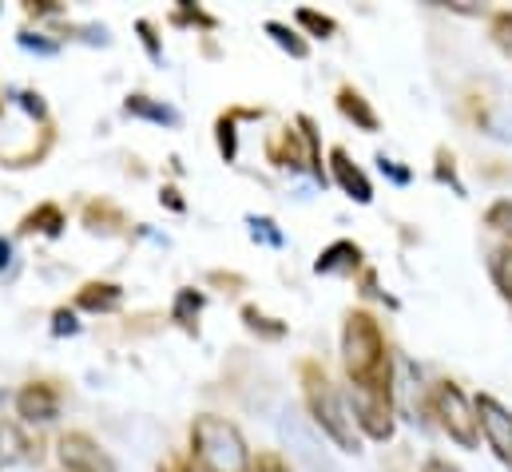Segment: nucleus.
Returning a JSON list of instances; mask_svg holds the SVG:
<instances>
[{
  "mask_svg": "<svg viewBox=\"0 0 512 472\" xmlns=\"http://www.w3.org/2000/svg\"><path fill=\"white\" fill-rule=\"evenodd\" d=\"M342 361L350 377V413L358 421V433L370 441H389L393 437V357L385 346L382 322L366 310H350L342 322Z\"/></svg>",
  "mask_w": 512,
  "mask_h": 472,
  "instance_id": "1",
  "label": "nucleus"
},
{
  "mask_svg": "<svg viewBox=\"0 0 512 472\" xmlns=\"http://www.w3.org/2000/svg\"><path fill=\"white\" fill-rule=\"evenodd\" d=\"M302 397H306V409L314 417V425L342 449V453H358L362 449V433H358V421L346 405V397L338 393V385L330 381V373L318 365V361H302Z\"/></svg>",
  "mask_w": 512,
  "mask_h": 472,
  "instance_id": "2",
  "label": "nucleus"
},
{
  "mask_svg": "<svg viewBox=\"0 0 512 472\" xmlns=\"http://www.w3.org/2000/svg\"><path fill=\"white\" fill-rule=\"evenodd\" d=\"M191 457L203 472H255V457L239 425L215 413L191 421Z\"/></svg>",
  "mask_w": 512,
  "mask_h": 472,
  "instance_id": "3",
  "label": "nucleus"
},
{
  "mask_svg": "<svg viewBox=\"0 0 512 472\" xmlns=\"http://www.w3.org/2000/svg\"><path fill=\"white\" fill-rule=\"evenodd\" d=\"M429 413L437 417V425H441L461 449H477V445H481L477 405L461 393V385H453V381H437V385L429 389Z\"/></svg>",
  "mask_w": 512,
  "mask_h": 472,
  "instance_id": "4",
  "label": "nucleus"
},
{
  "mask_svg": "<svg viewBox=\"0 0 512 472\" xmlns=\"http://www.w3.org/2000/svg\"><path fill=\"white\" fill-rule=\"evenodd\" d=\"M473 405H477V421H481L485 445L497 453V461H505L512 469V413L493 393H481Z\"/></svg>",
  "mask_w": 512,
  "mask_h": 472,
  "instance_id": "5",
  "label": "nucleus"
},
{
  "mask_svg": "<svg viewBox=\"0 0 512 472\" xmlns=\"http://www.w3.org/2000/svg\"><path fill=\"white\" fill-rule=\"evenodd\" d=\"M56 457L64 472H116L108 449H100V441H92L88 433H64L56 441Z\"/></svg>",
  "mask_w": 512,
  "mask_h": 472,
  "instance_id": "6",
  "label": "nucleus"
},
{
  "mask_svg": "<svg viewBox=\"0 0 512 472\" xmlns=\"http://www.w3.org/2000/svg\"><path fill=\"white\" fill-rule=\"evenodd\" d=\"M16 417L28 425H52L60 417V389L52 381H28L16 389Z\"/></svg>",
  "mask_w": 512,
  "mask_h": 472,
  "instance_id": "7",
  "label": "nucleus"
},
{
  "mask_svg": "<svg viewBox=\"0 0 512 472\" xmlns=\"http://www.w3.org/2000/svg\"><path fill=\"white\" fill-rule=\"evenodd\" d=\"M330 175H334V183L354 199V203H374V187H370V179H366V171L350 159V151L346 147H334L330 151Z\"/></svg>",
  "mask_w": 512,
  "mask_h": 472,
  "instance_id": "8",
  "label": "nucleus"
},
{
  "mask_svg": "<svg viewBox=\"0 0 512 472\" xmlns=\"http://www.w3.org/2000/svg\"><path fill=\"white\" fill-rule=\"evenodd\" d=\"M358 266H362V246L358 242H350V238H338V242H330L322 254H318V262H314V274H326V278H334V274H358Z\"/></svg>",
  "mask_w": 512,
  "mask_h": 472,
  "instance_id": "9",
  "label": "nucleus"
},
{
  "mask_svg": "<svg viewBox=\"0 0 512 472\" xmlns=\"http://www.w3.org/2000/svg\"><path fill=\"white\" fill-rule=\"evenodd\" d=\"M266 159H270L274 167H290V171L306 167V143H302V131H298V127H282L278 135H270V139H266ZM306 171H310V167H306Z\"/></svg>",
  "mask_w": 512,
  "mask_h": 472,
  "instance_id": "10",
  "label": "nucleus"
},
{
  "mask_svg": "<svg viewBox=\"0 0 512 472\" xmlns=\"http://www.w3.org/2000/svg\"><path fill=\"white\" fill-rule=\"evenodd\" d=\"M124 306V286L116 282H84L76 290V310H88V314H116Z\"/></svg>",
  "mask_w": 512,
  "mask_h": 472,
  "instance_id": "11",
  "label": "nucleus"
},
{
  "mask_svg": "<svg viewBox=\"0 0 512 472\" xmlns=\"http://www.w3.org/2000/svg\"><path fill=\"white\" fill-rule=\"evenodd\" d=\"M84 227H88L92 235H124L131 223L116 203H108V199H92V203L84 207Z\"/></svg>",
  "mask_w": 512,
  "mask_h": 472,
  "instance_id": "12",
  "label": "nucleus"
},
{
  "mask_svg": "<svg viewBox=\"0 0 512 472\" xmlns=\"http://www.w3.org/2000/svg\"><path fill=\"white\" fill-rule=\"evenodd\" d=\"M334 104H338V112L350 119L358 131H370V135H374V131L382 127V123H378V112L370 108V100H366L358 88H350V84L338 88V100H334Z\"/></svg>",
  "mask_w": 512,
  "mask_h": 472,
  "instance_id": "13",
  "label": "nucleus"
},
{
  "mask_svg": "<svg viewBox=\"0 0 512 472\" xmlns=\"http://www.w3.org/2000/svg\"><path fill=\"white\" fill-rule=\"evenodd\" d=\"M203 306H207V294L183 286V290L175 294V302H171V322H175L183 334H199V314H203Z\"/></svg>",
  "mask_w": 512,
  "mask_h": 472,
  "instance_id": "14",
  "label": "nucleus"
},
{
  "mask_svg": "<svg viewBox=\"0 0 512 472\" xmlns=\"http://www.w3.org/2000/svg\"><path fill=\"white\" fill-rule=\"evenodd\" d=\"M64 227H68V219H64V211H60L56 203H40L36 211H28V215L20 219V235L60 238L64 235Z\"/></svg>",
  "mask_w": 512,
  "mask_h": 472,
  "instance_id": "15",
  "label": "nucleus"
},
{
  "mask_svg": "<svg viewBox=\"0 0 512 472\" xmlns=\"http://www.w3.org/2000/svg\"><path fill=\"white\" fill-rule=\"evenodd\" d=\"M258 116H262V108H231V112L219 116V123H215V131H219V155L227 163L239 159V119H258Z\"/></svg>",
  "mask_w": 512,
  "mask_h": 472,
  "instance_id": "16",
  "label": "nucleus"
},
{
  "mask_svg": "<svg viewBox=\"0 0 512 472\" xmlns=\"http://www.w3.org/2000/svg\"><path fill=\"white\" fill-rule=\"evenodd\" d=\"M124 112H128L131 119H147V123H159V127H179V112H175L171 104H163V100H151V96H143V92L128 96Z\"/></svg>",
  "mask_w": 512,
  "mask_h": 472,
  "instance_id": "17",
  "label": "nucleus"
},
{
  "mask_svg": "<svg viewBox=\"0 0 512 472\" xmlns=\"http://www.w3.org/2000/svg\"><path fill=\"white\" fill-rule=\"evenodd\" d=\"M294 127L302 131V143H306V167H310V175L326 187V183H330V179H326V167H330V163L322 159V143H318V127H314V119L298 116L294 119Z\"/></svg>",
  "mask_w": 512,
  "mask_h": 472,
  "instance_id": "18",
  "label": "nucleus"
},
{
  "mask_svg": "<svg viewBox=\"0 0 512 472\" xmlns=\"http://www.w3.org/2000/svg\"><path fill=\"white\" fill-rule=\"evenodd\" d=\"M52 143H56V131H52V123H44V127H40V143H32L28 151H16V155H4V151H0V163L12 167V171L36 167V163H44V155L52 151Z\"/></svg>",
  "mask_w": 512,
  "mask_h": 472,
  "instance_id": "19",
  "label": "nucleus"
},
{
  "mask_svg": "<svg viewBox=\"0 0 512 472\" xmlns=\"http://www.w3.org/2000/svg\"><path fill=\"white\" fill-rule=\"evenodd\" d=\"M28 437L12 425V421H0V469H12V465H20L24 457H28Z\"/></svg>",
  "mask_w": 512,
  "mask_h": 472,
  "instance_id": "20",
  "label": "nucleus"
},
{
  "mask_svg": "<svg viewBox=\"0 0 512 472\" xmlns=\"http://www.w3.org/2000/svg\"><path fill=\"white\" fill-rule=\"evenodd\" d=\"M266 36H270L282 52H290L294 60H306V56H310L306 36H302V32H294V28H290V24H282V20H266Z\"/></svg>",
  "mask_w": 512,
  "mask_h": 472,
  "instance_id": "21",
  "label": "nucleus"
},
{
  "mask_svg": "<svg viewBox=\"0 0 512 472\" xmlns=\"http://www.w3.org/2000/svg\"><path fill=\"white\" fill-rule=\"evenodd\" d=\"M243 326L251 330V334H258V338H266V342H278V338H286V322H278V318H270V314H262L258 306H243Z\"/></svg>",
  "mask_w": 512,
  "mask_h": 472,
  "instance_id": "22",
  "label": "nucleus"
},
{
  "mask_svg": "<svg viewBox=\"0 0 512 472\" xmlns=\"http://www.w3.org/2000/svg\"><path fill=\"white\" fill-rule=\"evenodd\" d=\"M489 274H493V282H497L501 298L512 306V246L493 250V258H489Z\"/></svg>",
  "mask_w": 512,
  "mask_h": 472,
  "instance_id": "23",
  "label": "nucleus"
},
{
  "mask_svg": "<svg viewBox=\"0 0 512 472\" xmlns=\"http://www.w3.org/2000/svg\"><path fill=\"white\" fill-rule=\"evenodd\" d=\"M294 20H298L310 36H322V40H330V36L338 32V20H334V16H322V12H314V8H298Z\"/></svg>",
  "mask_w": 512,
  "mask_h": 472,
  "instance_id": "24",
  "label": "nucleus"
},
{
  "mask_svg": "<svg viewBox=\"0 0 512 472\" xmlns=\"http://www.w3.org/2000/svg\"><path fill=\"white\" fill-rule=\"evenodd\" d=\"M485 227H493L497 235H505L512 246V199H497V203L485 211Z\"/></svg>",
  "mask_w": 512,
  "mask_h": 472,
  "instance_id": "25",
  "label": "nucleus"
},
{
  "mask_svg": "<svg viewBox=\"0 0 512 472\" xmlns=\"http://www.w3.org/2000/svg\"><path fill=\"white\" fill-rule=\"evenodd\" d=\"M171 24H199V28H215V16H211V12H203V8H195L191 0H179V4H175V12H171Z\"/></svg>",
  "mask_w": 512,
  "mask_h": 472,
  "instance_id": "26",
  "label": "nucleus"
},
{
  "mask_svg": "<svg viewBox=\"0 0 512 472\" xmlns=\"http://www.w3.org/2000/svg\"><path fill=\"white\" fill-rule=\"evenodd\" d=\"M16 44H20V48H28V52H40V56L60 52V44H56V40H48V36H40V32H32V28L16 32Z\"/></svg>",
  "mask_w": 512,
  "mask_h": 472,
  "instance_id": "27",
  "label": "nucleus"
},
{
  "mask_svg": "<svg viewBox=\"0 0 512 472\" xmlns=\"http://www.w3.org/2000/svg\"><path fill=\"white\" fill-rule=\"evenodd\" d=\"M489 32H493V44H497V48L512 60V12H497Z\"/></svg>",
  "mask_w": 512,
  "mask_h": 472,
  "instance_id": "28",
  "label": "nucleus"
},
{
  "mask_svg": "<svg viewBox=\"0 0 512 472\" xmlns=\"http://www.w3.org/2000/svg\"><path fill=\"white\" fill-rule=\"evenodd\" d=\"M12 100H16V108H20V112H28L32 119H40V123L48 119V104H44V96H40V92H28V88H24V92H16Z\"/></svg>",
  "mask_w": 512,
  "mask_h": 472,
  "instance_id": "29",
  "label": "nucleus"
},
{
  "mask_svg": "<svg viewBox=\"0 0 512 472\" xmlns=\"http://www.w3.org/2000/svg\"><path fill=\"white\" fill-rule=\"evenodd\" d=\"M247 223H251V235L262 238L266 246H282V242H286V238H282V231H278V223H274V219H266V215H262V219H258V215H251Z\"/></svg>",
  "mask_w": 512,
  "mask_h": 472,
  "instance_id": "30",
  "label": "nucleus"
},
{
  "mask_svg": "<svg viewBox=\"0 0 512 472\" xmlns=\"http://www.w3.org/2000/svg\"><path fill=\"white\" fill-rule=\"evenodd\" d=\"M135 32H139V40H143L147 56L159 64V60H163V44H159V36H155V24H151V20H135Z\"/></svg>",
  "mask_w": 512,
  "mask_h": 472,
  "instance_id": "31",
  "label": "nucleus"
},
{
  "mask_svg": "<svg viewBox=\"0 0 512 472\" xmlns=\"http://www.w3.org/2000/svg\"><path fill=\"white\" fill-rule=\"evenodd\" d=\"M52 334H56V338H72V334H80V322H76V310H68V306H60V310L52 314Z\"/></svg>",
  "mask_w": 512,
  "mask_h": 472,
  "instance_id": "32",
  "label": "nucleus"
},
{
  "mask_svg": "<svg viewBox=\"0 0 512 472\" xmlns=\"http://www.w3.org/2000/svg\"><path fill=\"white\" fill-rule=\"evenodd\" d=\"M24 12L32 20H44V16H64V4H56V0H28Z\"/></svg>",
  "mask_w": 512,
  "mask_h": 472,
  "instance_id": "33",
  "label": "nucleus"
},
{
  "mask_svg": "<svg viewBox=\"0 0 512 472\" xmlns=\"http://www.w3.org/2000/svg\"><path fill=\"white\" fill-rule=\"evenodd\" d=\"M378 167H382V175H389L393 183H409V179H413V171H409V167H401L397 159H385V155H378Z\"/></svg>",
  "mask_w": 512,
  "mask_h": 472,
  "instance_id": "34",
  "label": "nucleus"
},
{
  "mask_svg": "<svg viewBox=\"0 0 512 472\" xmlns=\"http://www.w3.org/2000/svg\"><path fill=\"white\" fill-rule=\"evenodd\" d=\"M255 472H290L286 469V461L282 457H274V453H262L255 461Z\"/></svg>",
  "mask_w": 512,
  "mask_h": 472,
  "instance_id": "35",
  "label": "nucleus"
},
{
  "mask_svg": "<svg viewBox=\"0 0 512 472\" xmlns=\"http://www.w3.org/2000/svg\"><path fill=\"white\" fill-rule=\"evenodd\" d=\"M159 203H167L171 211H187V203L179 199V187H163V191H159Z\"/></svg>",
  "mask_w": 512,
  "mask_h": 472,
  "instance_id": "36",
  "label": "nucleus"
},
{
  "mask_svg": "<svg viewBox=\"0 0 512 472\" xmlns=\"http://www.w3.org/2000/svg\"><path fill=\"white\" fill-rule=\"evenodd\" d=\"M211 286H231V290H243V278H239V274H223V270H215V274H211Z\"/></svg>",
  "mask_w": 512,
  "mask_h": 472,
  "instance_id": "37",
  "label": "nucleus"
},
{
  "mask_svg": "<svg viewBox=\"0 0 512 472\" xmlns=\"http://www.w3.org/2000/svg\"><path fill=\"white\" fill-rule=\"evenodd\" d=\"M421 472H461V469H453V465H449V461H441V457H429Z\"/></svg>",
  "mask_w": 512,
  "mask_h": 472,
  "instance_id": "38",
  "label": "nucleus"
},
{
  "mask_svg": "<svg viewBox=\"0 0 512 472\" xmlns=\"http://www.w3.org/2000/svg\"><path fill=\"white\" fill-rule=\"evenodd\" d=\"M8 262H12V242H8V238L0 235V270H4Z\"/></svg>",
  "mask_w": 512,
  "mask_h": 472,
  "instance_id": "39",
  "label": "nucleus"
},
{
  "mask_svg": "<svg viewBox=\"0 0 512 472\" xmlns=\"http://www.w3.org/2000/svg\"><path fill=\"white\" fill-rule=\"evenodd\" d=\"M179 472H203V469H199V465H183Z\"/></svg>",
  "mask_w": 512,
  "mask_h": 472,
  "instance_id": "40",
  "label": "nucleus"
},
{
  "mask_svg": "<svg viewBox=\"0 0 512 472\" xmlns=\"http://www.w3.org/2000/svg\"><path fill=\"white\" fill-rule=\"evenodd\" d=\"M0 112H4V100H0Z\"/></svg>",
  "mask_w": 512,
  "mask_h": 472,
  "instance_id": "41",
  "label": "nucleus"
},
{
  "mask_svg": "<svg viewBox=\"0 0 512 472\" xmlns=\"http://www.w3.org/2000/svg\"><path fill=\"white\" fill-rule=\"evenodd\" d=\"M159 472H163V469H159Z\"/></svg>",
  "mask_w": 512,
  "mask_h": 472,
  "instance_id": "42",
  "label": "nucleus"
}]
</instances>
